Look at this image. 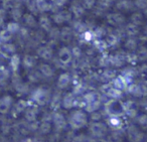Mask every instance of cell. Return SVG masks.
I'll list each match as a JSON object with an SVG mask.
<instances>
[{"label": "cell", "instance_id": "obj_1", "mask_svg": "<svg viewBox=\"0 0 147 142\" xmlns=\"http://www.w3.org/2000/svg\"><path fill=\"white\" fill-rule=\"evenodd\" d=\"M67 123L73 130L82 129L88 124V116H87L86 112L83 110H75L69 114Z\"/></svg>", "mask_w": 147, "mask_h": 142}, {"label": "cell", "instance_id": "obj_2", "mask_svg": "<svg viewBox=\"0 0 147 142\" xmlns=\"http://www.w3.org/2000/svg\"><path fill=\"white\" fill-rule=\"evenodd\" d=\"M51 92L49 88L47 87H38L31 93L30 100L38 106H45L47 103H49V99H51Z\"/></svg>", "mask_w": 147, "mask_h": 142}, {"label": "cell", "instance_id": "obj_3", "mask_svg": "<svg viewBox=\"0 0 147 142\" xmlns=\"http://www.w3.org/2000/svg\"><path fill=\"white\" fill-rule=\"evenodd\" d=\"M104 110L108 116H121L122 114H124L122 102H120L119 100L108 99L105 102Z\"/></svg>", "mask_w": 147, "mask_h": 142}, {"label": "cell", "instance_id": "obj_4", "mask_svg": "<svg viewBox=\"0 0 147 142\" xmlns=\"http://www.w3.org/2000/svg\"><path fill=\"white\" fill-rule=\"evenodd\" d=\"M89 130H90L91 135L97 139H102V138L106 137L108 134V126L100 121L91 122Z\"/></svg>", "mask_w": 147, "mask_h": 142}, {"label": "cell", "instance_id": "obj_5", "mask_svg": "<svg viewBox=\"0 0 147 142\" xmlns=\"http://www.w3.org/2000/svg\"><path fill=\"white\" fill-rule=\"evenodd\" d=\"M53 21L57 25L63 24V23L71 22L73 19V15H71V11L67 9H63V10H57L53 12V16H51Z\"/></svg>", "mask_w": 147, "mask_h": 142}, {"label": "cell", "instance_id": "obj_6", "mask_svg": "<svg viewBox=\"0 0 147 142\" xmlns=\"http://www.w3.org/2000/svg\"><path fill=\"white\" fill-rule=\"evenodd\" d=\"M126 91L134 97H146V83L135 84L130 83L126 87Z\"/></svg>", "mask_w": 147, "mask_h": 142}, {"label": "cell", "instance_id": "obj_7", "mask_svg": "<svg viewBox=\"0 0 147 142\" xmlns=\"http://www.w3.org/2000/svg\"><path fill=\"white\" fill-rule=\"evenodd\" d=\"M106 20L109 25L113 27L123 26L125 23V16L121 12H111L106 14Z\"/></svg>", "mask_w": 147, "mask_h": 142}, {"label": "cell", "instance_id": "obj_8", "mask_svg": "<svg viewBox=\"0 0 147 142\" xmlns=\"http://www.w3.org/2000/svg\"><path fill=\"white\" fill-rule=\"evenodd\" d=\"M57 60L63 66L65 69H67L69 67V64L73 62V55H71V49L67 47H61V49L57 53Z\"/></svg>", "mask_w": 147, "mask_h": 142}, {"label": "cell", "instance_id": "obj_9", "mask_svg": "<svg viewBox=\"0 0 147 142\" xmlns=\"http://www.w3.org/2000/svg\"><path fill=\"white\" fill-rule=\"evenodd\" d=\"M51 121H53V124L55 126V130L57 131H63L67 125V121L65 119V117L63 116V113L61 112H55V113L51 115Z\"/></svg>", "mask_w": 147, "mask_h": 142}, {"label": "cell", "instance_id": "obj_10", "mask_svg": "<svg viewBox=\"0 0 147 142\" xmlns=\"http://www.w3.org/2000/svg\"><path fill=\"white\" fill-rule=\"evenodd\" d=\"M122 106H123V112H124V114H126L128 117L135 118L138 115L139 106L135 101L127 100L124 103H122Z\"/></svg>", "mask_w": 147, "mask_h": 142}, {"label": "cell", "instance_id": "obj_11", "mask_svg": "<svg viewBox=\"0 0 147 142\" xmlns=\"http://www.w3.org/2000/svg\"><path fill=\"white\" fill-rule=\"evenodd\" d=\"M16 53V47L12 43H0V55L5 60L10 59Z\"/></svg>", "mask_w": 147, "mask_h": 142}, {"label": "cell", "instance_id": "obj_12", "mask_svg": "<svg viewBox=\"0 0 147 142\" xmlns=\"http://www.w3.org/2000/svg\"><path fill=\"white\" fill-rule=\"evenodd\" d=\"M36 55L43 61H51L53 57V49L47 45H38L36 47Z\"/></svg>", "mask_w": 147, "mask_h": 142}, {"label": "cell", "instance_id": "obj_13", "mask_svg": "<svg viewBox=\"0 0 147 142\" xmlns=\"http://www.w3.org/2000/svg\"><path fill=\"white\" fill-rule=\"evenodd\" d=\"M69 11H71L73 17H75L76 19H80L82 18L85 15V12H86V9L84 8V6L82 5V3L78 0H75L73 1V3L69 6Z\"/></svg>", "mask_w": 147, "mask_h": 142}, {"label": "cell", "instance_id": "obj_14", "mask_svg": "<svg viewBox=\"0 0 147 142\" xmlns=\"http://www.w3.org/2000/svg\"><path fill=\"white\" fill-rule=\"evenodd\" d=\"M127 135L131 142H141L144 138V133L135 125H130L127 129Z\"/></svg>", "mask_w": 147, "mask_h": 142}, {"label": "cell", "instance_id": "obj_15", "mask_svg": "<svg viewBox=\"0 0 147 142\" xmlns=\"http://www.w3.org/2000/svg\"><path fill=\"white\" fill-rule=\"evenodd\" d=\"M114 3V0H97L95 13L97 15H103Z\"/></svg>", "mask_w": 147, "mask_h": 142}, {"label": "cell", "instance_id": "obj_16", "mask_svg": "<svg viewBox=\"0 0 147 142\" xmlns=\"http://www.w3.org/2000/svg\"><path fill=\"white\" fill-rule=\"evenodd\" d=\"M13 98L10 95H5L0 98V114L5 115L10 111L12 107Z\"/></svg>", "mask_w": 147, "mask_h": 142}, {"label": "cell", "instance_id": "obj_17", "mask_svg": "<svg viewBox=\"0 0 147 142\" xmlns=\"http://www.w3.org/2000/svg\"><path fill=\"white\" fill-rule=\"evenodd\" d=\"M38 108L35 105L34 103L31 104L30 102H28V106L27 108L24 110V116L25 119L27 122H31V121H35L38 115Z\"/></svg>", "mask_w": 147, "mask_h": 142}, {"label": "cell", "instance_id": "obj_18", "mask_svg": "<svg viewBox=\"0 0 147 142\" xmlns=\"http://www.w3.org/2000/svg\"><path fill=\"white\" fill-rule=\"evenodd\" d=\"M74 37H75V33L71 26H63L59 29V41H61L69 43L73 41Z\"/></svg>", "mask_w": 147, "mask_h": 142}, {"label": "cell", "instance_id": "obj_19", "mask_svg": "<svg viewBox=\"0 0 147 142\" xmlns=\"http://www.w3.org/2000/svg\"><path fill=\"white\" fill-rule=\"evenodd\" d=\"M71 76L69 73H63L61 75H59V77L57 78V87L59 90H65L71 85Z\"/></svg>", "mask_w": 147, "mask_h": 142}, {"label": "cell", "instance_id": "obj_20", "mask_svg": "<svg viewBox=\"0 0 147 142\" xmlns=\"http://www.w3.org/2000/svg\"><path fill=\"white\" fill-rule=\"evenodd\" d=\"M61 93L59 90H57V91L53 92V94H51V99H49V107H51V110H53V111H57V110H59V108H61Z\"/></svg>", "mask_w": 147, "mask_h": 142}, {"label": "cell", "instance_id": "obj_21", "mask_svg": "<svg viewBox=\"0 0 147 142\" xmlns=\"http://www.w3.org/2000/svg\"><path fill=\"white\" fill-rule=\"evenodd\" d=\"M28 102L29 101H25V100H23V99L19 100L14 106L11 107L10 111H9V112H11V115H12L13 117H17V116L20 115L21 113H23L24 110L27 108V106H28Z\"/></svg>", "mask_w": 147, "mask_h": 142}, {"label": "cell", "instance_id": "obj_22", "mask_svg": "<svg viewBox=\"0 0 147 142\" xmlns=\"http://www.w3.org/2000/svg\"><path fill=\"white\" fill-rule=\"evenodd\" d=\"M116 8L120 12H129L135 8L132 0H118L116 2Z\"/></svg>", "mask_w": 147, "mask_h": 142}, {"label": "cell", "instance_id": "obj_23", "mask_svg": "<svg viewBox=\"0 0 147 142\" xmlns=\"http://www.w3.org/2000/svg\"><path fill=\"white\" fill-rule=\"evenodd\" d=\"M75 99H76V96L74 95L73 93L65 94L61 97V106L67 110L71 109L74 107V105H75Z\"/></svg>", "mask_w": 147, "mask_h": 142}, {"label": "cell", "instance_id": "obj_24", "mask_svg": "<svg viewBox=\"0 0 147 142\" xmlns=\"http://www.w3.org/2000/svg\"><path fill=\"white\" fill-rule=\"evenodd\" d=\"M71 29H73L75 35L77 34V35H79V37H80L84 31H86L87 29H89L86 23L83 22V21H81V20H79V19L73 21V22H71Z\"/></svg>", "mask_w": 147, "mask_h": 142}, {"label": "cell", "instance_id": "obj_25", "mask_svg": "<svg viewBox=\"0 0 147 142\" xmlns=\"http://www.w3.org/2000/svg\"><path fill=\"white\" fill-rule=\"evenodd\" d=\"M116 72L112 69H106L102 72V73L99 75V81L103 82V83H108V82H111L115 77H116Z\"/></svg>", "mask_w": 147, "mask_h": 142}, {"label": "cell", "instance_id": "obj_26", "mask_svg": "<svg viewBox=\"0 0 147 142\" xmlns=\"http://www.w3.org/2000/svg\"><path fill=\"white\" fill-rule=\"evenodd\" d=\"M23 23H24L25 27L29 29H34L37 27V20L35 19L34 15L31 13H25L22 15Z\"/></svg>", "mask_w": 147, "mask_h": 142}, {"label": "cell", "instance_id": "obj_27", "mask_svg": "<svg viewBox=\"0 0 147 142\" xmlns=\"http://www.w3.org/2000/svg\"><path fill=\"white\" fill-rule=\"evenodd\" d=\"M37 71L41 74L43 78H51L55 75V70L49 64H40L38 66V70Z\"/></svg>", "mask_w": 147, "mask_h": 142}, {"label": "cell", "instance_id": "obj_28", "mask_svg": "<svg viewBox=\"0 0 147 142\" xmlns=\"http://www.w3.org/2000/svg\"><path fill=\"white\" fill-rule=\"evenodd\" d=\"M104 41L107 45V47H116V45H119V43H120V39L117 37L116 33H115L114 31H112V32L106 33Z\"/></svg>", "mask_w": 147, "mask_h": 142}, {"label": "cell", "instance_id": "obj_29", "mask_svg": "<svg viewBox=\"0 0 147 142\" xmlns=\"http://www.w3.org/2000/svg\"><path fill=\"white\" fill-rule=\"evenodd\" d=\"M35 1V6L38 11V13H43L47 11H51V5L49 0H34Z\"/></svg>", "mask_w": 147, "mask_h": 142}, {"label": "cell", "instance_id": "obj_30", "mask_svg": "<svg viewBox=\"0 0 147 142\" xmlns=\"http://www.w3.org/2000/svg\"><path fill=\"white\" fill-rule=\"evenodd\" d=\"M106 97H109V99H113V100H120L123 96V91L119 89H116L115 87H113L112 85L110 86L107 92L104 94Z\"/></svg>", "mask_w": 147, "mask_h": 142}, {"label": "cell", "instance_id": "obj_31", "mask_svg": "<svg viewBox=\"0 0 147 142\" xmlns=\"http://www.w3.org/2000/svg\"><path fill=\"white\" fill-rule=\"evenodd\" d=\"M124 29V34L127 37H135L136 35H138L139 33V26L138 25H135L133 23H127L125 24V26H123Z\"/></svg>", "mask_w": 147, "mask_h": 142}, {"label": "cell", "instance_id": "obj_32", "mask_svg": "<svg viewBox=\"0 0 147 142\" xmlns=\"http://www.w3.org/2000/svg\"><path fill=\"white\" fill-rule=\"evenodd\" d=\"M37 25H39L41 30L47 32L51 27V19L47 15H41L37 21Z\"/></svg>", "mask_w": 147, "mask_h": 142}, {"label": "cell", "instance_id": "obj_33", "mask_svg": "<svg viewBox=\"0 0 147 142\" xmlns=\"http://www.w3.org/2000/svg\"><path fill=\"white\" fill-rule=\"evenodd\" d=\"M36 57H33L31 55H25L22 59V66L24 67V69L26 70H31L36 66Z\"/></svg>", "mask_w": 147, "mask_h": 142}, {"label": "cell", "instance_id": "obj_34", "mask_svg": "<svg viewBox=\"0 0 147 142\" xmlns=\"http://www.w3.org/2000/svg\"><path fill=\"white\" fill-rule=\"evenodd\" d=\"M111 82H112V83H111V85H112L113 87H115L116 89L121 90V91H124V90H126V87L128 86V84L126 83V81L124 80V78H123L121 75L120 76H116V77H115Z\"/></svg>", "mask_w": 147, "mask_h": 142}, {"label": "cell", "instance_id": "obj_35", "mask_svg": "<svg viewBox=\"0 0 147 142\" xmlns=\"http://www.w3.org/2000/svg\"><path fill=\"white\" fill-rule=\"evenodd\" d=\"M13 88H14L15 92L20 96L26 95L29 92V85L27 83H25V82H23L22 80L17 84H15V85H13Z\"/></svg>", "mask_w": 147, "mask_h": 142}, {"label": "cell", "instance_id": "obj_36", "mask_svg": "<svg viewBox=\"0 0 147 142\" xmlns=\"http://www.w3.org/2000/svg\"><path fill=\"white\" fill-rule=\"evenodd\" d=\"M37 131L41 135H47V134L51 133V123L49 120H42L40 123L38 124V128Z\"/></svg>", "mask_w": 147, "mask_h": 142}, {"label": "cell", "instance_id": "obj_37", "mask_svg": "<svg viewBox=\"0 0 147 142\" xmlns=\"http://www.w3.org/2000/svg\"><path fill=\"white\" fill-rule=\"evenodd\" d=\"M14 129L15 131L17 132V134L21 136H26L27 134L29 133V128H28V125H27V122H18L14 125Z\"/></svg>", "mask_w": 147, "mask_h": 142}, {"label": "cell", "instance_id": "obj_38", "mask_svg": "<svg viewBox=\"0 0 147 142\" xmlns=\"http://www.w3.org/2000/svg\"><path fill=\"white\" fill-rule=\"evenodd\" d=\"M20 63H21L20 57L18 55H16V53H14L9 59V67H10V70L12 71V73H16L18 71L19 67H20Z\"/></svg>", "mask_w": 147, "mask_h": 142}, {"label": "cell", "instance_id": "obj_39", "mask_svg": "<svg viewBox=\"0 0 147 142\" xmlns=\"http://www.w3.org/2000/svg\"><path fill=\"white\" fill-rule=\"evenodd\" d=\"M124 47L129 51H135L138 47V41L136 39V37H127L124 43Z\"/></svg>", "mask_w": 147, "mask_h": 142}, {"label": "cell", "instance_id": "obj_40", "mask_svg": "<svg viewBox=\"0 0 147 142\" xmlns=\"http://www.w3.org/2000/svg\"><path fill=\"white\" fill-rule=\"evenodd\" d=\"M107 123L109 124V126L114 129H118V128L122 127V120H121L120 116H108L107 119Z\"/></svg>", "mask_w": 147, "mask_h": 142}, {"label": "cell", "instance_id": "obj_41", "mask_svg": "<svg viewBox=\"0 0 147 142\" xmlns=\"http://www.w3.org/2000/svg\"><path fill=\"white\" fill-rule=\"evenodd\" d=\"M101 105H102L101 99L90 102V103H87V104H85V106H84L85 111L88 112V113H92V112H94V111H98V110L100 109Z\"/></svg>", "mask_w": 147, "mask_h": 142}, {"label": "cell", "instance_id": "obj_42", "mask_svg": "<svg viewBox=\"0 0 147 142\" xmlns=\"http://www.w3.org/2000/svg\"><path fill=\"white\" fill-rule=\"evenodd\" d=\"M87 89H88V87L83 82H78V83H76L75 86H74V90L71 93L75 96H81L87 91Z\"/></svg>", "mask_w": 147, "mask_h": 142}, {"label": "cell", "instance_id": "obj_43", "mask_svg": "<svg viewBox=\"0 0 147 142\" xmlns=\"http://www.w3.org/2000/svg\"><path fill=\"white\" fill-rule=\"evenodd\" d=\"M9 14H10L11 18L13 19V21H17L18 22L22 18L23 12L21 7H15V8H12L9 10Z\"/></svg>", "mask_w": 147, "mask_h": 142}, {"label": "cell", "instance_id": "obj_44", "mask_svg": "<svg viewBox=\"0 0 147 142\" xmlns=\"http://www.w3.org/2000/svg\"><path fill=\"white\" fill-rule=\"evenodd\" d=\"M124 62L116 55H109V66L113 68H121L123 65H124Z\"/></svg>", "mask_w": 147, "mask_h": 142}, {"label": "cell", "instance_id": "obj_45", "mask_svg": "<svg viewBox=\"0 0 147 142\" xmlns=\"http://www.w3.org/2000/svg\"><path fill=\"white\" fill-rule=\"evenodd\" d=\"M143 19H144V15H143L140 11H136V12L132 13V15H131L130 22L133 23V24H135V25H138V26H139L140 24H142Z\"/></svg>", "mask_w": 147, "mask_h": 142}, {"label": "cell", "instance_id": "obj_46", "mask_svg": "<svg viewBox=\"0 0 147 142\" xmlns=\"http://www.w3.org/2000/svg\"><path fill=\"white\" fill-rule=\"evenodd\" d=\"M67 0H51V11L55 12V11L59 10V8H63L67 4Z\"/></svg>", "mask_w": 147, "mask_h": 142}, {"label": "cell", "instance_id": "obj_47", "mask_svg": "<svg viewBox=\"0 0 147 142\" xmlns=\"http://www.w3.org/2000/svg\"><path fill=\"white\" fill-rule=\"evenodd\" d=\"M92 43H93V47H94V49H96V51L103 53V51H106L107 47H108L106 43H105V41H102V39H94Z\"/></svg>", "mask_w": 147, "mask_h": 142}, {"label": "cell", "instance_id": "obj_48", "mask_svg": "<svg viewBox=\"0 0 147 142\" xmlns=\"http://www.w3.org/2000/svg\"><path fill=\"white\" fill-rule=\"evenodd\" d=\"M28 81L30 83H33V84H36V83H39L42 79V76L41 74L39 73L38 71H31L30 73L28 74Z\"/></svg>", "mask_w": 147, "mask_h": 142}, {"label": "cell", "instance_id": "obj_49", "mask_svg": "<svg viewBox=\"0 0 147 142\" xmlns=\"http://www.w3.org/2000/svg\"><path fill=\"white\" fill-rule=\"evenodd\" d=\"M20 28V24L17 21H10L6 24V29L11 34H16Z\"/></svg>", "mask_w": 147, "mask_h": 142}, {"label": "cell", "instance_id": "obj_50", "mask_svg": "<svg viewBox=\"0 0 147 142\" xmlns=\"http://www.w3.org/2000/svg\"><path fill=\"white\" fill-rule=\"evenodd\" d=\"M12 35L6 28L0 29V43H9L12 39Z\"/></svg>", "mask_w": 147, "mask_h": 142}, {"label": "cell", "instance_id": "obj_51", "mask_svg": "<svg viewBox=\"0 0 147 142\" xmlns=\"http://www.w3.org/2000/svg\"><path fill=\"white\" fill-rule=\"evenodd\" d=\"M92 31H93V34H94V37H95V39H101L102 37H104L107 33L106 28L103 27V26L96 27V28Z\"/></svg>", "mask_w": 147, "mask_h": 142}, {"label": "cell", "instance_id": "obj_52", "mask_svg": "<svg viewBox=\"0 0 147 142\" xmlns=\"http://www.w3.org/2000/svg\"><path fill=\"white\" fill-rule=\"evenodd\" d=\"M49 39H53V41H59V28L57 26H51V29L49 31Z\"/></svg>", "mask_w": 147, "mask_h": 142}, {"label": "cell", "instance_id": "obj_53", "mask_svg": "<svg viewBox=\"0 0 147 142\" xmlns=\"http://www.w3.org/2000/svg\"><path fill=\"white\" fill-rule=\"evenodd\" d=\"M138 57H137L136 53H127L126 55V63H128L129 65L131 66H135L137 63H138Z\"/></svg>", "mask_w": 147, "mask_h": 142}, {"label": "cell", "instance_id": "obj_54", "mask_svg": "<svg viewBox=\"0 0 147 142\" xmlns=\"http://www.w3.org/2000/svg\"><path fill=\"white\" fill-rule=\"evenodd\" d=\"M71 51V55H73V59H76V60L82 57L83 55H84V51H83V49H81V47H79V45L73 47Z\"/></svg>", "mask_w": 147, "mask_h": 142}, {"label": "cell", "instance_id": "obj_55", "mask_svg": "<svg viewBox=\"0 0 147 142\" xmlns=\"http://www.w3.org/2000/svg\"><path fill=\"white\" fill-rule=\"evenodd\" d=\"M137 55V57H138V61H146V57H147V49L146 47H144V45H142V47H140L138 49V51H137L136 53Z\"/></svg>", "mask_w": 147, "mask_h": 142}, {"label": "cell", "instance_id": "obj_56", "mask_svg": "<svg viewBox=\"0 0 147 142\" xmlns=\"http://www.w3.org/2000/svg\"><path fill=\"white\" fill-rule=\"evenodd\" d=\"M133 3H134V6L136 7V8L140 9V10H143V12L145 13L146 7H147V0H134Z\"/></svg>", "mask_w": 147, "mask_h": 142}, {"label": "cell", "instance_id": "obj_57", "mask_svg": "<svg viewBox=\"0 0 147 142\" xmlns=\"http://www.w3.org/2000/svg\"><path fill=\"white\" fill-rule=\"evenodd\" d=\"M97 0H82V5L84 6L85 9H92L96 5Z\"/></svg>", "mask_w": 147, "mask_h": 142}, {"label": "cell", "instance_id": "obj_58", "mask_svg": "<svg viewBox=\"0 0 147 142\" xmlns=\"http://www.w3.org/2000/svg\"><path fill=\"white\" fill-rule=\"evenodd\" d=\"M135 118H136V121H137V124H138V125L146 126V123H147V116H146V114L137 115Z\"/></svg>", "mask_w": 147, "mask_h": 142}, {"label": "cell", "instance_id": "obj_59", "mask_svg": "<svg viewBox=\"0 0 147 142\" xmlns=\"http://www.w3.org/2000/svg\"><path fill=\"white\" fill-rule=\"evenodd\" d=\"M90 114H91V120H92L93 122L100 121L101 118H102V113H100V112H98V111H94Z\"/></svg>", "mask_w": 147, "mask_h": 142}, {"label": "cell", "instance_id": "obj_60", "mask_svg": "<svg viewBox=\"0 0 147 142\" xmlns=\"http://www.w3.org/2000/svg\"><path fill=\"white\" fill-rule=\"evenodd\" d=\"M139 74L142 75L143 77H145V75H146V65H142V67H140V69H139Z\"/></svg>", "mask_w": 147, "mask_h": 142}, {"label": "cell", "instance_id": "obj_61", "mask_svg": "<svg viewBox=\"0 0 147 142\" xmlns=\"http://www.w3.org/2000/svg\"><path fill=\"white\" fill-rule=\"evenodd\" d=\"M4 20H5V15H0V29L2 28L3 24H4Z\"/></svg>", "mask_w": 147, "mask_h": 142}, {"label": "cell", "instance_id": "obj_62", "mask_svg": "<svg viewBox=\"0 0 147 142\" xmlns=\"http://www.w3.org/2000/svg\"><path fill=\"white\" fill-rule=\"evenodd\" d=\"M0 1H1V0H0Z\"/></svg>", "mask_w": 147, "mask_h": 142}]
</instances>
